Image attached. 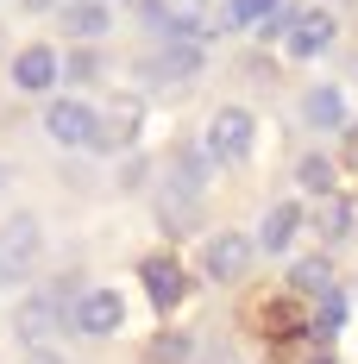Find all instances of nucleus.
<instances>
[{
	"label": "nucleus",
	"instance_id": "f257e3e1",
	"mask_svg": "<svg viewBox=\"0 0 358 364\" xmlns=\"http://www.w3.org/2000/svg\"><path fill=\"white\" fill-rule=\"evenodd\" d=\"M63 327H75V308L63 295V283L57 289H32L13 308V333L26 339V352H51V339H63Z\"/></svg>",
	"mask_w": 358,
	"mask_h": 364
},
{
	"label": "nucleus",
	"instance_id": "f03ea898",
	"mask_svg": "<svg viewBox=\"0 0 358 364\" xmlns=\"http://www.w3.org/2000/svg\"><path fill=\"white\" fill-rule=\"evenodd\" d=\"M270 38H283L289 57H321L327 44L339 38V26H333V13H327V6H289V13L270 19Z\"/></svg>",
	"mask_w": 358,
	"mask_h": 364
},
{
	"label": "nucleus",
	"instance_id": "7ed1b4c3",
	"mask_svg": "<svg viewBox=\"0 0 358 364\" xmlns=\"http://www.w3.org/2000/svg\"><path fill=\"white\" fill-rule=\"evenodd\" d=\"M38 252H44V226L38 214H13L0 226V289H13V283H26L32 277Z\"/></svg>",
	"mask_w": 358,
	"mask_h": 364
},
{
	"label": "nucleus",
	"instance_id": "20e7f679",
	"mask_svg": "<svg viewBox=\"0 0 358 364\" xmlns=\"http://www.w3.org/2000/svg\"><path fill=\"white\" fill-rule=\"evenodd\" d=\"M44 132H51L63 151H82V145H95V132H101V113L82 107V101H51V107H44Z\"/></svg>",
	"mask_w": 358,
	"mask_h": 364
},
{
	"label": "nucleus",
	"instance_id": "39448f33",
	"mask_svg": "<svg viewBox=\"0 0 358 364\" xmlns=\"http://www.w3.org/2000/svg\"><path fill=\"white\" fill-rule=\"evenodd\" d=\"M251 245H258V239H246V232H220V239H208V252H201L208 277H214V283H239V277L251 270Z\"/></svg>",
	"mask_w": 358,
	"mask_h": 364
},
{
	"label": "nucleus",
	"instance_id": "423d86ee",
	"mask_svg": "<svg viewBox=\"0 0 358 364\" xmlns=\"http://www.w3.org/2000/svg\"><path fill=\"white\" fill-rule=\"evenodd\" d=\"M139 119H144V101L139 95H120V101L101 113V132H95L88 151H126L132 139H139Z\"/></svg>",
	"mask_w": 358,
	"mask_h": 364
},
{
	"label": "nucleus",
	"instance_id": "0eeeda50",
	"mask_svg": "<svg viewBox=\"0 0 358 364\" xmlns=\"http://www.w3.org/2000/svg\"><path fill=\"white\" fill-rule=\"evenodd\" d=\"M251 132H258V126H251L246 107H220L214 126H208V151H214V157H226V164H239V157L251 151Z\"/></svg>",
	"mask_w": 358,
	"mask_h": 364
},
{
	"label": "nucleus",
	"instance_id": "6e6552de",
	"mask_svg": "<svg viewBox=\"0 0 358 364\" xmlns=\"http://www.w3.org/2000/svg\"><path fill=\"white\" fill-rule=\"evenodd\" d=\"M120 321H126V308H120V295H113V289H82V295H75V333L107 339Z\"/></svg>",
	"mask_w": 358,
	"mask_h": 364
},
{
	"label": "nucleus",
	"instance_id": "1a4fd4ad",
	"mask_svg": "<svg viewBox=\"0 0 358 364\" xmlns=\"http://www.w3.org/2000/svg\"><path fill=\"white\" fill-rule=\"evenodd\" d=\"M195 63H201L195 44H157L151 57H139V75H144V82H189Z\"/></svg>",
	"mask_w": 358,
	"mask_h": 364
},
{
	"label": "nucleus",
	"instance_id": "9d476101",
	"mask_svg": "<svg viewBox=\"0 0 358 364\" xmlns=\"http://www.w3.org/2000/svg\"><path fill=\"white\" fill-rule=\"evenodd\" d=\"M57 50H44V44H32V50H19L13 57V88H26V95H44V88H57Z\"/></svg>",
	"mask_w": 358,
	"mask_h": 364
},
{
	"label": "nucleus",
	"instance_id": "9b49d317",
	"mask_svg": "<svg viewBox=\"0 0 358 364\" xmlns=\"http://www.w3.org/2000/svg\"><path fill=\"white\" fill-rule=\"evenodd\" d=\"M295 232H302V208H295V201H277V208L264 214V226H258V245H264V252H289Z\"/></svg>",
	"mask_w": 358,
	"mask_h": 364
},
{
	"label": "nucleus",
	"instance_id": "f8f14e48",
	"mask_svg": "<svg viewBox=\"0 0 358 364\" xmlns=\"http://www.w3.org/2000/svg\"><path fill=\"white\" fill-rule=\"evenodd\" d=\"M302 119L321 126V132L346 126V95H339V88H308V95H302Z\"/></svg>",
	"mask_w": 358,
	"mask_h": 364
},
{
	"label": "nucleus",
	"instance_id": "ddd939ff",
	"mask_svg": "<svg viewBox=\"0 0 358 364\" xmlns=\"http://www.w3.org/2000/svg\"><path fill=\"white\" fill-rule=\"evenodd\" d=\"M107 0H70V6H63V32L70 38H101L107 32Z\"/></svg>",
	"mask_w": 358,
	"mask_h": 364
},
{
	"label": "nucleus",
	"instance_id": "4468645a",
	"mask_svg": "<svg viewBox=\"0 0 358 364\" xmlns=\"http://www.w3.org/2000/svg\"><path fill=\"white\" fill-rule=\"evenodd\" d=\"M144 289H151L157 308H170V301H182V270L170 257H151V264H144Z\"/></svg>",
	"mask_w": 358,
	"mask_h": 364
},
{
	"label": "nucleus",
	"instance_id": "2eb2a0df",
	"mask_svg": "<svg viewBox=\"0 0 358 364\" xmlns=\"http://www.w3.org/2000/svg\"><path fill=\"white\" fill-rule=\"evenodd\" d=\"M226 19H233V26H258V19H277V0H233V6H226Z\"/></svg>",
	"mask_w": 358,
	"mask_h": 364
},
{
	"label": "nucleus",
	"instance_id": "dca6fc26",
	"mask_svg": "<svg viewBox=\"0 0 358 364\" xmlns=\"http://www.w3.org/2000/svg\"><path fill=\"white\" fill-rule=\"evenodd\" d=\"M321 226H327V232H333V239H339V232L352 226V208H346L339 195H327V201H321Z\"/></svg>",
	"mask_w": 358,
	"mask_h": 364
},
{
	"label": "nucleus",
	"instance_id": "f3484780",
	"mask_svg": "<svg viewBox=\"0 0 358 364\" xmlns=\"http://www.w3.org/2000/svg\"><path fill=\"white\" fill-rule=\"evenodd\" d=\"M295 289L327 295V289H333V283H327V264H295Z\"/></svg>",
	"mask_w": 358,
	"mask_h": 364
},
{
	"label": "nucleus",
	"instance_id": "a211bd4d",
	"mask_svg": "<svg viewBox=\"0 0 358 364\" xmlns=\"http://www.w3.org/2000/svg\"><path fill=\"white\" fill-rule=\"evenodd\" d=\"M333 327H346V295L339 289L321 295V333H333Z\"/></svg>",
	"mask_w": 358,
	"mask_h": 364
},
{
	"label": "nucleus",
	"instance_id": "6ab92c4d",
	"mask_svg": "<svg viewBox=\"0 0 358 364\" xmlns=\"http://www.w3.org/2000/svg\"><path fill=\"white\" fill-rule=\"evenodd\" d=\"M302 182H308V188H327V182H333V164H327V157H302Z\"/></svg>",
	"mask_w": 358,
	"mask_h": 364
},
{
	"label": "nucleus",
	"instance_id": "aec40b11",
	"mask_svg": "<svg viewBox=\"0 0 358 364\" xmlns=\"http://www.w3.org/2000/svg\"><path fill=\"white\" fill-rule=\"evenodd\" d=\"M201 364H239V352H226V346H214V352H208Z\"/></svg>",
	"mask_w": 358,
	"mask_h": 364
},
{
	"label": "nucleus",
	"instance_id": "412c9836",
	"mask_svg": "<svg viewBox=\"0 0 358 364\" xmlns=\"http://www.w3.org/2000/svg\"><path fill=\"white\" fill-rule=\"evenodd\" d=\"M26 364H63V358H51V352H32V358H26Z\"/></svg>",
	"mask_w": 358,
	"mask_h": 364
},
{
	"label": "nucleus",
	"instance_id": "4be33fe9",
	"mask_svg": "<svg viewBox=\"0 0 358 364\" xmlns=\"http://www.w3.org/2000/svg\"><path fill=\"white\" fill-rule=\"evenodd\" d=\"M26 6H32V13H44V6H57V0H26Z\"/></svg>",
	"mask_w": 358,
	"mask_h": 364
},
{
	"label": "nucleus",
	"instance_id": "5701e85b",
	"mask_svg": "<svg viewBox=\"0 0 358 364\" xmlns=\"http://www.w3.org/2000/svg\"><path fill=\"white\" fill-rule=\"evenodd\" d=\"M6 182H13V170H6V164H0V188H6Z\"/></svg>",
	"mask_w": 358,
	"mask_h": 364
}]
</instances>
